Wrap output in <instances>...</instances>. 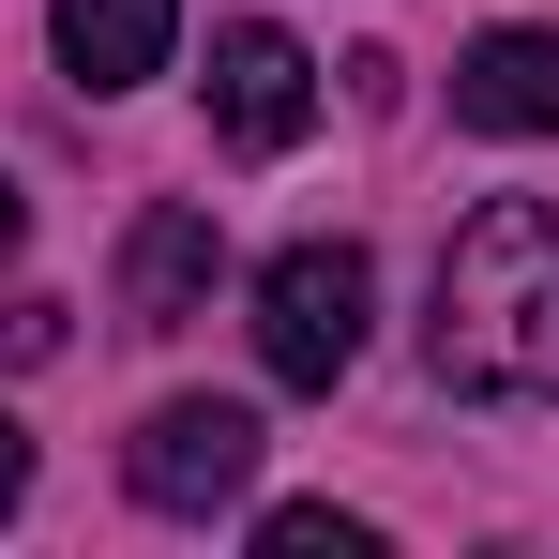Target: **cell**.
<instances>
[{
    "label": "cell",
    "instance_id": "ba28073f",
    "mask_svg": "<svg viewBox=\"0 0 559 559\" xmlns=\"http://www.w3.org/2000/svg\"><path fill=\"white\" fill-rule=\"evenodd\" d=\"M258 545H273V559H364V514H318V499H287V514H258Z\"/></svg>",
    "mask_w": 559,
    "mask_h": 559
},
{
    "label": "cell",
    "instance_id": "30bf717a",
    "mask_svg": "<svg viewBox=\"0 0 559 559\" xmlns=\"http://www.w3.org/2000/svg\"><path fill=\"white\" fill-rule=\"evenodd\" d=\"M15 242H31V212H15V182H0V258H15Z\"/></svg>",
    "mask_w": 559,
    "mask_h": 559
},
{
    "label": "cell",
    "instance_id": "52a82bcc",
    "mask_svg": "<svg viewBox=\"0 0 559 559\" xmlns=\"http://www.w3.org/2000/svg\"><path fill=\"white\" fill-rule=\"evenodd\" d=\"M454 121H484V136H559V31H484L454 61Z\"/></svg>",
    "mask_w": 559,
    "mask_h": 559
},
{
    "label": "cell",
    "instance_id": "8992f818",
    "mask_svg": "<svg viewBox=\"0 0 559 559\" xmlns=\"http://www.w3.org/2000/svg\"><path fill=\"white\" fill-rule=\"evenodd\" d=\"M46 31H61V76L76 92H136V76H167L182 0H46Z\"/></svg>",
    "mask_w": 559,
    "mask_h": 559
},
{
    "label": "cell",
    "instance_id": "9c48e42d",
    "mask_svg": "<svg viewBox=\"0 0 559 559\" xmlns=\"http://www.w3.org/2000/svg\"><path fill=\"white\" fill-rule=\"evenodd\" d=\"M15 499H31V439L0 424V514H15Z\"/></svg>",
    "mask_w": 559,
    "mask_h": 559
},
{
    "label": "cell",
    "instance_id": "277c9868",
    "mask_svg": "<svg viewBox=\"0 0 559 559\" xmlns=\"http://www.w3.org/2000/svg\"><path fill=\"white\" fill-rule=\"evenodd\" d=\"M212 121H227L242 152H302V121H318V61L287 46L273 15H227V31H212Z\"/></svg>",
    "mask_w": 559,
    "mask_h": 559
},
{
    "label": "cell",
    "instance_id": "6da1fadb",
    "mask_svg": "<svg viewBox=\"0 0 559 559\" xmlns=\"http://www.w3.org/2000/svg\"><path fill=\"white\" fill-rule=\"evenodd\" d=\"M439 378L468 408H559V212L484 197L439 258Z\"/></svg>",
    "mask_w": 559,
    "mask_h": 559
},
{
    "label": "cell",
    "instance_id": "5b68a950",
    "mask_svg": "<svg viewBox=\"0 0 559 559\" xmlns=\"http://www.w3.org/2000/svg\"><path fill=\"white\" fill-rule=\"evenodd\" d=\"M212 273H227V227H212L197 197H167V212H136V242H121V318H136V333H182L197 302H212Z\"/></svg>",
    "mask_w": 559,
    "mask_h": 559
},
{
    "label": "cell",
    "instance_id": "3957f363",
    "mask_svg": "<svg viewBox=\"0 0 559 559\" xmlns=\"http://www.w3.org/2000/svg\"><path fill=\"white\" fill-rule=\"evenodd\" d=\"M136 499L152 514H227L242 484H258V408H227V393H167L152 424H136Z\"/></svg>",
    "mask_w": 559,
    "mask_h": 559
},
{
    "label": "cell",
    "instance_id": "7a4b0ae2",
    "mask_svg": "<svg viewBox=\"0 0 559 559\" xmlns=\"http://www.w3.org/2000/svg\"><path fill=\"white\" fill-rule=\"evenodd\" d=\"M364 318H378L364 242H287L273 273H258V364L287 393H333V378L364 364Z\"/></svg>",
    "mask_w": 559,
    "mask_h": 559
}]
</instances>
